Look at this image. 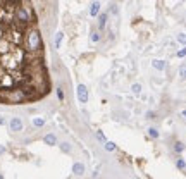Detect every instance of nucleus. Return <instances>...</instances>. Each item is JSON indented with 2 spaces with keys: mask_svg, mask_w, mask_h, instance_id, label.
<instances>
[{
  "mask_svg": "<svg viewBox=\"0 0 186 179\" xmlns=\"http://www.w3.org/2000/svg\"><path fill=\"white\" fill-rule=\"evenodd\" d=\"M98 12H100V2H93L90 7V16L95 17V16H98Z\"/></svg>",
  "mask_w": 186,
  "mask_h": 179,
  "instance_id": "nucleus-5",
  "label": "nucleus"
},
{
  "mask_svg": "<svg viewBox=\"0 0 186 179\" xmlns=\"http://www.w3.org/2000/svg\"><path fill=\"white\" fill-rule=\"evenodd\" d=\"M4 152H5V148H4V147H2V145H0V155H2V153H4Z\"/></svg>",
  "mask_w": 186,
  "mask_h": 179,
  "instance_id": "nucleus-24",
  "label": "nucleus"
},
{
  "mask_svg": "<svg viewBox=\"0 0 186 179\" xmlns=\"http://www.w3.org/2000/svg\"><path fill=\"white\" fill-rule=\"evenodd\" d=\"M131 90H133V93H134V95H140V91H141V84H140V83H134Z\"/></svg>",
  "mask_w": 186,
  "mask_h": 179,
  "instance_id": "nucleus-11",
  "label": "nucleus"
},
{
  "mask_svg": "<svg viewBox=\"0 0 186 179\" xmlns=\"http://www.w3.org/2000/svg\"><path fill=\"white\" fill-rule=\"evenodd\" d=\"M76 93H78V100H79V103H86V102H88V88H86L85 84H78Z\"/></svg>",
  "mask_w": 186,
  "mask_h": 179,
  "instance_id": "nucleus-2",
  "label": "nucleus"
},
{
  "mask_svg": "<svg viewBox=\"0 0 186 179\" xmlns=\"http://www.w3.org/2000/svg\"><path fill=\"white\" fill-rule=\"evenodd\" d=\"M105 22H107V14H102V16H100V21H98V26L103 28V26H105Z\"/></svg>",
  "mask_w": 186,
  "mask_h": 179,
  "instance_id": "nucleus-12",
  "label": "nucleus"
},
{
  "mask_svg": "<svg viewBox=\"0 0 186 179\" xmlns=\"http://www.w3.org/2000/svg\"><path fill=\"white\" fill-rule=\"evenodd\" d=\"M183 116H184V117H186V110H183Z\"/></svg>",
  "mask_w": 186,
  "mask_h": 179,
  "instance_id": "nucleus-25",
  "label": "nucleus"
},
{
  "mask_svg": "<svg viewBox=\"0 0 186 179\" xmlns=\"http://www.w3.org/2000/svg\"><path fill=\"white\" fill-rule=\"evenodd\" d=\"M5 117H4V116H0V126H4V124H5Z\"/></svg>",
  "mask_w": 186,
  "mask_h": 179,
  "instance_id": "nucleus-23",
  "label": "nucleus"
},
{
  "mask_svg": "<svg viewBox=\"0 0 186 179\" xmlns=\"http://www.w3.org/2000/svg\"><path fill=\"white\" fill-rule=\"evenodd\" d=\"M43 141L52 147V145H57V138H55V134H47V136L43 138Z\"/></svg>",
  "mask_w": 186,
  "mask_h": 179,
  "instance_id": "nucleus-6",
  "label": "nucleus"
},
{
  "mask_svg": "<svg viewBox=\"0 0 186 179\" xmlns=\"http://www.w3.org/2000/svg\"><path fill=\"white\" fill-rule=\"evenodd\" d=\"M57 98H59V100H64V91H62L60 88L57 90Z\"/></svg>",
  "mask_w": 186,
  "mask_h": 179,
  "instance_id": "nucleus-20",
  "label": "nucleus"
},
{
  "mask_svg": "<svg viewBox=\"0 0 186 179\" xmlns=\"http://www.w3.org/2000/svg\"><path fill=\"white\" fill-rule=\"evenodd\" d=\"M179 76H181V78H186V66H181V69H179Z\"/></svg>",
  "mask_w": 186,
  "mask_h": 179,
  "instance_id": "nucleus-18",
  "label": "nucleus"
},
{
  "mask_svg": "<svg viewBox=\"0 0 186 179\" xmlns=\"http://www.w3.org/2000/svg\"><path fill=\"white\" fill-rule=\"evenodd\" d=\"M174 150H176V152H178V153H181V152H183V150H184V145H183V143H176Z\"/></svg>",
  "mask_w": 186,
  "mask_h": 179,
  "instance_id": "nucleus-16",
  "label": "nucleus"
},
{
  "mask_svg": "<svg viewBox=\"0 0 186 179\" xmlns=\"http://www.w3.org/2000/svg\"><path fill=\"white\" fill-rule=\"evenodd\" d=\"M176 165H178V169H184L186 167V162L183 160V158H179V160L176 162Z\"/></svg>",
  "mask_w": 186,
  "mask_h": 179,
  "instance_id": "nucleus-17",
  "label": "nucleus"
},
{
  "mask_svg": "<svg viewBox=\"0 0 186 179\" xmlns=\"http://www.w3.org/2000/svg\"><path fill=\"white\" fill-rule=\"evenodd\" d=\"M9 126H11V131H21L22 129V121L19 117H12L11 122H9Z\"/></svg>",
  "mask_w": 186,
  "mask_h": 179,
  "instance_id": "nucleus-3",
  "label": "nucleus"
},
{
  "mask_svg": "<svg viewBox=\"0 0 186 179\" xmlns=\"http://www.w3.org/2000/svg\"><path fill=\"white\" fill-rule=\"evenodd\" d=\"M26 50L31 53L42 52V40H40V33L35 28H28L26 31Z\"/></svg>",
  "mask_w": 186,
  "mask_h": 179,
  "instance_id": "nucleus-1",
  "label": "nucleus"
},
{
  "mask_svg": "<svg viewBox=\"0 0 186 179\" xmlns=\"http://www.w3.org/2000/svg\"><path fill=\"white\" fill-rule=\"evenodd\" d=\"M85 172V165L81 162H76L74 165H73V174H76V176H81V174Z\"/></svg>",
  "mask_w": 186,
  "mask_h": 179,
  "instance_id": "nucleus-4",
  "label": "nucleus"
},
{
  "mask_svg": "<svg viewBox=\"0 0 186 179\" xmlns=\"http://www.w3.org/2000/svg\"><path fill=\"white\" fill-rule=\"evenodd\" d=\"M178 57H186V48H183V50H179V52H178Z\"/></svg>",
  "mask_w": 186,
  "mask_h": 179,
  "instance_id": "nucleus-21",
  "label": "nucleus"
},
{
  "mask_svg": "<svg viewBox=\"0 0 186 179\" xmlns=\"http://www.w3.org/2000/svg\"><path fill=\"white\" fill-rule=\"evenodd\" d=\"M178 42L183 43V45H186V35L184 33H181V35H178Z\"/></svg>",
  "mask_w": 186,
  "mask_h": 179,
  "instance_id": "nucleus-14",
  "label": "nucleus"
},
{
  "mask_svg": "<svg viewBox=\"0 0 186 179\" xmlns=\"http://www.w3.org/2000/svg\"><path fill=\"white\" fill-rule=\"evenodd\" d=\"M91 40H93V42H98V40H100V35H98V33H93V35H91Z\"/></svg>",
  "mask_w": 186,
  "mask_h": 179,
  "instance_id": "nucleus-22",
  "label": "nucleus"
},
{
  "mask_svg": "<svg viewBox=\"0 0 186 179\" xmlns=\"http://www.w3.org/2000/svg\"><path fill=\"white\" fill-rule=\"evenodd\" d=\"M60 150H62V152H71V147H69V143H62V145H60Z\"/></svg>",
  "mask_w": 186,
  "mask_h": 179,
  "instance_id": "nucleus-15",
  "label": "nucleus"
},
{
  "mask_svg": "<svg viewBox=\"0 0 186 179\" xmlns=\"http://www.w3.org/2000/svg\"><path fill=\"white\" fill-rule=\"evenodd\" d=\"M103 147H105V150H109V152H114V150H116V145H114L112 141H105Z\"/></svg>",
  "mask_w": 186,
  "mask_h": 179,
  "instance_id": "nucleus-9",
  "label": "nucleus"
},
{
  "mask_svg": "<svg viewBox=\"0 0 186 179\" xmlns=\"http://www.w3.org/2000/svg\"><path fill=\"white\" fill-rule=\"evenodd\" d=\"M96 138H98V140H100L102 143H105V136L102 134V131H96Z\"/></svg>",
  "mask_w": 186,
  "mask_h": 179,
  "instance_id": "nucleus-19",
  "label": "nucleus"
},
{
  "mask_svg": "<svg viewBox=\"0 0 186 179\" xmlns=\"http://www.w3.org/2000/svg\"><path fill=\"white\" fill-rule=\"evenodd\" d=\"M152 66H154L155 69H159V71H164V69H165V62H164V60H159V59L152 60Z\"/></svg>",
  "mask_w": 186,
  "mask_h": 179,
  "instance_id": "nucleus-7",
  "label": "nucleus"
},
{
  "mask_svg": "<svg viewBox=\"0 0 186 179\" xmlns=\"http://www.w3.org/2000/svg\"><path fill=\"white\" fill-rule=\"evenodd\" d=\"M148 134L152 138H159V131H157L155 127H150V129H148Z\"/></svg>",
  "mask_w": 186,
  "mask_h": 179,
  "instance_id": "nucleus-13",
  "label": "nucleus"
},
{
  "mask_svg": "<svg viewBox=\"0 0 186 179\" xmlns=\"http://www.w3.org/2000/svg\"><path fill=\"white\" fill-rule=\"evenodd\" d=\"M62 36H64V33L62 31H59L57 35H55V47H60V42H62Z\"/></svg>",
  "mask_w": 186,
  "mask_h": 179,
  "instance_id": "nucleus-8",
  "label": "nucleus"
},
{
  "mask_svg": "<svg viewBox=\"0 0 186 179\" xmlns=\"http://www.w3.org/2000/svg\"><path fill=\"white\" fill-rule=\"evenodd\" d=\"M0 179H2V174H0Z\"/></svg>",
  "mask_w": 186,
  "mask_h": 179,
  "instance_id": "nucleus-26",
  "label": "nucleus"
},
{
  "mask_svg": "<svg viewBox=\"0 0 186 179\" xmlns=\"http://www.w3.org/2000/svg\"><path fill=\"white\" fill-rule=\"evenodd\" d=\"M33 124H35L36 127H42V126H45V121L40 119V117H36V119H33Z\"/></svg>",
  "mask_w": 186,
  "mask_h": 179,
  "instance_id": "nucleus-10",
  "label": "nucleus"
}]
</instances>
